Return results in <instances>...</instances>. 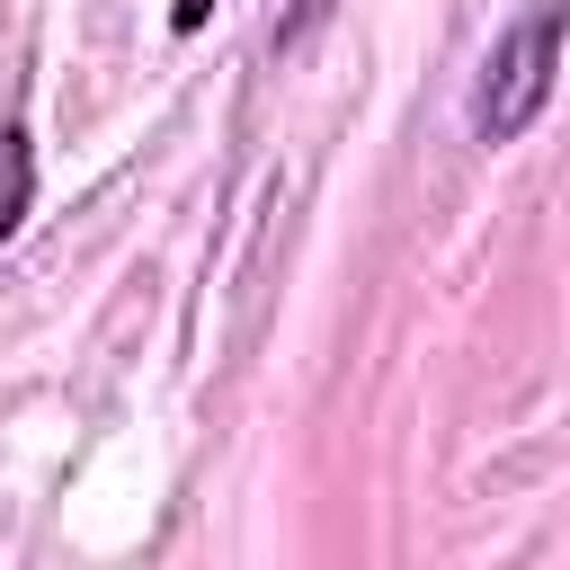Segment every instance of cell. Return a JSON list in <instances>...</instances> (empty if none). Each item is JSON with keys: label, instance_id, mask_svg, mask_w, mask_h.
I'll return each mask as SVG.
<instances>
[{"label": "cell", "instance_id": "6da1fadb", "mask_svg": "<svg viewBox=\"0 0 570 570\" xmlns=\"http://www.w3.org/2000/svg\"><path fill=\"white\" fill-rule=\"evenodd\" d=\"M561 0H525L499 45L472 71V142H517L543 107H552V71H561Z\"/></svg>", "mask_w": 570, "mask_h": 570}, {"label": "cell", "instance_id": "7a4b0ae2", "mask_svg": "<svg viewBox=\"0 0 570 570\" xmlns=\"http://www.w3.org/2000/svg\"><path fill=\"white\" fill-rule=\"evenodd\" d=\"M27 196H36V151H27V125H0V240L27 223Z\"/></svg>", "mask_w": 570, "mask_h": 570}, {"label": "cell", "instance_id": "3957f363", "mask_svg": "<svg viewBox=\"0 0 570 570\" xmlns=\"http://www.w3.org/2000/svg\"><path fill=\"white\" fill-rule=\"evenodd\" d=\"M205 9H214V0H178V9H169V27H178V36H196V27H205Z\"/></svg>", "mask_w": 570, "mask_h": 570}]
</instances>
